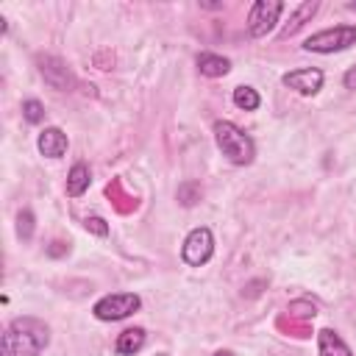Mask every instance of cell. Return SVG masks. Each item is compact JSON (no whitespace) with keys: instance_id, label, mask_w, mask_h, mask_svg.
I'll use <instances>...</instances> for the list:
<instances>
[{"instance_id":"obj_1","label":"cell","mask_w":356,"mask_h":356,"mask_svg":"<svg viewBox=\"0 0 356 356\" xmlns=\"http://www.w3.org/2000/svg\"><path fill=\"white\" fill-rule=\"evenodd\" d=\"M50 342V328L36 317H17L0 342V356H39Z\"/></svg>"},{"instance_id":"obj_2","label":"cell","mask_w":356,"mask_h":356,"mask_svg":"<svg viewBox=\"0 0 356 356\" xmlns=\"http://www.w3.org/2000/svg\"><path fill=\"white\" fill-rule=\"evenodd\" d=\"M214 139H217V147L222 150V156H225L231 164L245 167V164H250L253 156H256L253 139H250L239 125H234V122H228V120L214 122Z\"/></svg>"},{"instance_id":"obj_3","label":"cell","mask_w":356,"mask_h":356,"mask_svg":"<svg viewBox=\"0 0 356 356\" xmlns=\"http://www.w3.org/2000/svg\"><path fill=\"white\" fill-rule=\"evenodd\" d=\"M350 44H356V25H337V28H325V31L312 33L303 42V50H309V53H339Z\"/></svg>"},{"instance_id":"obj_4","label":"cell","mask_w":356,"mask_h":356,"mask_svg":"<svg viewBox=\"0 0 356 356\" xmlns=\"http://www.w3.org/2000/svg\"><path fill=\"white\" fill-rule=\"evenodd\" d=\"M139 306H142L139 295H134V292H114V295L100 298V300L92 306V312H95L97 320H106V323H108V320H125V317L134 314Z\"/></svg>"},{"instance_id":"obj_5","label":"cell","mask_w":356,"mask_h":356,"mask_svg":"<svg viewBox=\"0 0 356 356\" xmlns=\"http://www.w3.org/2000/svg\"><path fill=\"white\" fill-rule=\"evenodd\" d=\"M281 11H284V3H278V0H256L248 11V33L253 39L267 36L275 28Z\"/></svg>"},{"instance_id":"obj_6","label":"cell","mask_w":356,"mask_h":356,"mask_svg":"<svg viewBox=\"0 0 356 356\" xmlns=\"http://www.w3.org/2000/svg\"><path fill=\"white\" fill-rule=\"evenodd\" d=\"M211 253H214V236H211V231L206 225L192 228L186 234V239H184V248H181L184 261L192 264V267H200V264H206L211 259Z\"/></svg>"},{"instance_id":"obj_7","label":"cell","mask_w":356,"mask_h":356,"mask_svg":"<svg viewBox=\"0 0 356 356\" xmlns=\"http://www.w3.org/2000/svg\"><path fill=\"white\" fill-rule=\"evenodd\" d=\"M36 64H39V72H42V78L53 86V89H70V86H75V75L70 72V67L61 61V58H56V56H39L36 58Z\"/></svg>"},{"instance_id":"obj_8","label":"cell","mask_w":356,"mask_h":356,"mask_svg":"<svg viewBox=\"0 0 356 356\" xmlns=\"http://www.w3.org/2000/svg\"><path fill=\"white\" fill-rule=\"evenodd\" d=\"M281 81H284V86H289V89H295L300 95H317L320 86H323V72L317 67H303V70L286 72Z\"/></svg>"},{"instance_id":"obj_9","label":"cell","mask_w":356,"mask_h":356,"mask_svg":"<svg viewBox=\"0 0 356 356\" xmlns=\"http://www.w3.org/2000/svg\"><path fill=\"white\" fill-rule=\"evenodd\" d=\"M67 134L61 131V128H56V125H50V128H44L42 134H39V139H36V147H39V153L42 156H47V159H61L64 153H67Z\"/></svg>"},{"instance_id":"obj_10","label":"cell","mask_w":356,"mask_h":356,"mask_svg":"<svg viewBox=\"0 0 356 356\" xmlns=\"http://www.w3.org/2000/svg\"><path fill=\"white\" fill-rule=\"evenodd\" d=\"M317 350H320V356H353L350 348L345 345V339L331 328L317 331Z\"/></svg>"},{"instance_id":"obj_11","label":"cell","mask_w":356,"mask_h":356,"mask_svg":"<svg viewBox=\"0 0 356 356\" xmlns=\"http://www.w3.org/2000/svg\"><path fill=\"white\" fill-rule=\"evenodd\" d=\"M197 70L206 78H222V75H228L231 61L222 58V56H217V53H200L197 56Z\"/></svg>"},{"instance_id":"obj_12","label":"cell","mask_w":356,"mask_h":356,"mask_svg":"<svg viewBox=\"0 0 356 356\" xmlns=\"http://www.w3.org/2000/svg\"><path fill=\"white\" fill-rule=\"evenodd\" d=\"M142 345H145V328H125V331L117 337L114 350H117L120 356H134V353L142 350Z\"/></svg>"},{"instance_id":"obj_13","label":"cell","mask_w":356,"mask_h":356,"mask_svg":"<svg viewBox=\"0 0 356 356\" xmlns=\"http://www.w3.org/2000/svg\"><path fill=\"white\" fill-rule=\"evenodd\" d=\"M89 181H92V175H89V167L86 164H72V170H70V175H67V195L70 197H81L86 189H89Z\"/></svg>"},{"instance_id":"obj_14","label":"cell","mask_w":356,"mask_h":356,"mask_svg":"<svg viewBox=\"0 0 356 356\" xmlns=\"http://www.w3.org/2000/svg\"><path fill=\"white\" fill-rule=\"evenodd\" d=\"M317 8H320V3H317V0H312V3H300V6L295 8V14H292L289 25L281 31V36H284V39H286V36H292V33H295V31H298L303 22H309V19L317 14Z\"/></svg>"},{"instance_id":"obj_15","label":"cell","mask_w":356,"mask_h":356,"mask_svg":"<svg viewBox=\"0 0 356 356\" xmlns=\"http://www.w3.org/2000/svg\"><path fill=\"white\" fill-rule=\"evenodd\" d=\"M259 103H261V97H259V92H256L253 86H236V89H234V106H236V108H242V111H256Z\"/></svg>"},{"instance_id":"obj_16","label":"cell","mask_w":356,"mask_h":356,"mask_svg":"<svg viewBox=\"0 0 356 356\" xmlns=\"http://www.w3.org/2000/svg\"><path fill=\"white\" fill-rule=\"evenodd\" d=\"M22 117L36 125V122L44 120V106H42L39 100H25V103H22Z\"/></svg>"},{"instance_id":"obj_17","label":"cell","mask_w":356,"mask_h":356,"mask_svg":"<svg viewBox=\"0 0 356 356\" xmlns=\"http://www.w3.org/2000/svg\"><path fill=\"white\" fill-rule=\"evenodd\" d=\"M178 200H181L184 206H195V203L200 200V186H197V184H181V186H178Z\"/></svg>"},{"instance_id":"obj_18","label":"cell","mask_w":356,"mask_h":356,"mask_svg":"<svg viewBox=\"0 0 356 356\" xmlns=\"http://www.w3.org/2000/svg\"><path fill=\"white\" fill-rule=\"evenodd\" d=\"M17 234H19V239H31L33 236V214L28 209L17 214Z\"/></svg>"},{"instance_id":"obj_19","label":"cell","mask_w":356,"mask_h":356,"mask_svg":"<svg viewBox=\"0 0 356 356\" xmlns=\"http://www.w3.org/2000/svg\"><path fill=\"white\" fill-rule=\"evenodd\" d=\"M83 225H86V231H92L97 236H108V222L103 217H86Z\"/></svg>"},{"instance_id":"obj_20","label":"cell","mask_w":356,"mask_h":356,"mask_svg":"<svg viewBox=\"0 0 356 356\" xmlns=\"http://www.w3.org/2000/svg\"><path fill=\"white\" fill-rule=\"evenodd\" d=\"M289 314H295V317H314V306L309 300H295V303H289Z\"/></svg>"},{"instance_id":"obj_21","label":"cell","mask_w":356,"mask_h":356,"mask_svg":"<svg viewBox=\"0 0 356 356\" xmlns=\"http://www.w3.org/2000/svg\"><path fill=\"white\" fill-rule=\"evenodd\" d=\"M342 83H345V89H356V67H350V70L345 72Z\"/></svg>"},{"instance_id":"obj_22","label":"cell","mask_w":356,"mask_h":356,"mask_svg":"<svg viewBox=\"0 0 356 356\" xmlns=\"http://www.w3.org/2000/svg\"><path fill=\"white\" fill-rule=\"evenodd\" d=\"M58 245H61V242H53V248H50L47 253H50V256H61V253H64L67 248H58Z\"/></svg>"},{"instance_id":"obj_23","label":"cell","mask_w":356,"mask_h":356,"mask_svg":"<svg viewBox=\"0 0 356 356\" xmlns=\"http://www.w3.org/2000/svg\"><path fill=\"white\" fill-rule=\"evenodd\" d=\"M214 356H234V353H231V350H217Z\"/></svg>"}]
</instances>
